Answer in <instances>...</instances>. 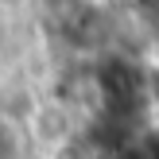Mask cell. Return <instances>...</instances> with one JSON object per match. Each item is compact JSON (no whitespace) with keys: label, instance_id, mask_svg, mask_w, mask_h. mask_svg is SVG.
<instances>
[{"label":"cell","instance_id":"3957f363","mask_svg":"<svg viewBox=\"0 0 159 159\" xmlns=\"http://www.w3.org/2000/svg\"><path fill=\"white\" fill-rule=\"evenodd\" d=\"M148 8H155V12H159V0H148Z\"/></svg>","mask_w":159,"mask_h":159},{"label":"cell","instance_id":"7a4b0ae2","mask_svg":"<svg viewBox=\"0 0 159 159\" xmlns=\"http://www.w3.org/2000/svg\"><path fill=\"white\" fill-rule=\"evenodd\" d=\"M20 148H23V136L12 120L0 116V159H20Z\"/></svg>","mask_w":159,"mask_h":159},{"label":"cell","instance_id":"6da1fadb","mask_svg":"<svg viewBox=\"0 0 159 159\" xmlns=\"http://www.w3.org/2000/svg\"><path fill=\"white\" fill-rule=\"evenodd\" d=\"M93 89H97V113L120 124H136L152 105V74L124 54H105L93 66Z\"/></svg>","mask_w":159,"mask_h":159}]
</instances>
